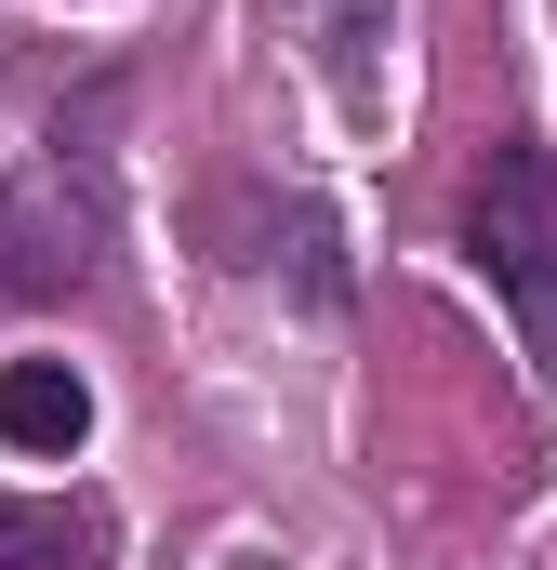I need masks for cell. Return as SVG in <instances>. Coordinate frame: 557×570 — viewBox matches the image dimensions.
Listing matches in <instances>:
<instances>
[{
    "instance_id": "3",
    "label": "cell",
    "mask_w": 557,
    "mask_h": 570,
    "mask_svg": "<svg viewBox=\"0 0 557 570\" xmlns=\"http://www.w3.org/2000/svg\"><path fill=\"white\" fill-rule=\"evenodd\" d=\"M0 438L40 451V464L80 451V438H94V385H80L67 358H13V372H0Z\"/></svg>"
},
{
    "instance_id": "2",
    "label": "cell",
    "mask_w": 557,
    "mask_h": 570,
    "mask_svg": "<svg viewBox=\"0 0 557 570\" xmlns=\"http://www.w3.org/2000/svg\"><path fill=\"white\" fill-rule=\"evenodd\" d=\"M465 266L505 292L531 372H557V146L545 134H505L465 186Z\"/></svg>"
},
{
    "instance_id": "4",
    "label": "cell",
    "mask_w": 557,
    "mask_h": 570,
    "mask_svg": "<svg viewBox=\"0 0 557 570\" xmlns=\"http://www.w3.org/2000/svg\"><path fill=\"white\" fill-rule=\"evenodd\" d=\"M107 518L94 504H27V491H0V570H107Z\"/></svg>"
},
{
    "instance_id": "1",
    "label": "cell",
    "mask_w": 557,
    "mask_h": 570,
    "mask_svg": "<svg viewBox=\"0 0 557 570\" xmlns=\"http://www.w3.org/2000/svg\"><path fill=\"white\" fill-rule=\"evenodd\" d=\"M94 120H107V94L80 120H53V146L0 186V292L13 305H67L107 266V146H94Z\"/></svg>"
}]
</instances>
